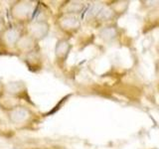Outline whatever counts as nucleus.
Here are the masks:
<instances>
[{"label":"nucleus","mask_w":159,"mask_h":149,"mask_svg":"<svg viewBox=\"0 0 159 149\" xmlns=\"http://www.w3.org/2000/svg\"><path fill=\"white\" fill-rule=\"evenodd\" d=\"M4 93L15 97H26L27 87L21 81H14L4 84Z\"/></svg>","instance_id":"nucleus-8"},{"label":"nucleus","mask_w":159,"mask_h":149,"mask_svg":"<svg viewBox=\"0 0 159 149\" xmlns=\"http://www.w3.org/2000/svg\"><path fill=\"white\" fill-rule=\"evenodd\" d=\"M6 117L12 125L18 128H24L33 124L36 119V113L28 106L16 104L7 108Z\"/></svg>","instance_id":"nucleus-1"},{"label":"nucleus","mask_w":159,"mask_h":149,"mask_svg":"<svg viewBox=\"0 0 159 149\" xmlns=\"http://www.w3.org/2000/svg\"><path fill=\"white\" fill-rule=\"evenodd\" d=\"M72 48L73 46L71 42L66 38L59 39L56 42L54 53H55V59H56L57 63L60 66H62V65H64L67 62L70 54L72 52Z\"/></svg>","instance_id":"nucleus-6"},{"label":"nucleus","mask_w":159,"mask_h":149,"mask_svg":"<svg viewBox=\"0 0 159 149\" xmlns=\"http://www.w3.org/2000/svg\"><path fill=\"white\" fill-rule=\"evenodd\" d=\"M35 5L32 1L27 0H18L14 1L10 5V16L17 25L29 24L31 22L32 16L34 14Z\"/></svg>","instance_id":"nucleus-2"},{"label":"nucleus","mask_w":159,"mask_h":149,"mask_svg":"<svg viewBox=\"0 0 159 149\" xmlns=\"http://www.w3.org/2000/svg\"><path fill=\"white\" fill-rule=\"evenodd\" d=\"M50 29H51V26H50V23L47 20L39 19L30 22L25 33L29 35L37 43H39L48 36L50 33Z\"/></svg>","instance_id":"nucleus-3"},{"label":"nucleus","mask_w":159,"mask_h":149,"mask_svg":"<svg viewBox=\"0 0 159 149\" xmlns=\"http://www.w3.org/2000/svg\"><path fill=\"white\" fill-rule=\"evenodd\" d=\"M5 28H6V24H5L4 20L1 17H0V36H1V34L3 33Z\"/></svg>","instance_id":"nucleus-10"},{"label":"nucleus","mask_w":159,"mask_h":149,"mask_svg":"<svg viewBox=\"0 0 159 149\" xmlns=\"http://www.w3.org/2000/svg\"><path fill=\"white\" fill-rule=\"evenodd\" d=\"M38 48V43L33 40L31 37L27 35L26 33H24L21 38L19 39V41L16 44V47H15V50L23 55H30L34 52L37 51Z\"/></svg>","instance_id":"nucleus-7"},{"label":"nucleus","mask_w":159,"mask_h":149,"mask_svg":"<svg viewBox=\"0 0 159 149\" xmlns=\"http://www.w3.org/2000/svg\"><path fill=\"white\" fill-rule=\"evenodd\" d=\"M56 25L63 33L72 35L81 28V20L75 15H60L56 20Z\"/></svg>","instance_id":"nucleus-5"},{"label":"nucleus","mask_w":159,"mask_h":149,"mask_svg":"<svg viewBox=\"0 0 159 149\" xmlns=\"http://www.w3.org/2000/svg\"><path fill=\"white\" fill-rule=\"evenodd\" d=\"M10 149H21V148H18V147H12V148H10Z\"/></svg>","instance_id":"nucleus-11"},{"label":"nucleus","mask_w":159,"mask_h":149,"mask_svg":"<svg viewBox=\"0 0 159 149\" xmlns=\"http://www.w3.org/2000/svg\"><path fill=\"white\" fill-rule=\"evenodd\" d=\"M84 8V5L80 1H70L64 2L60 7V15H77L81 14Z\"/></svg>","instance_id":"nucleus-9"},{"label":"nucleus","mask_w":159,"mask_h":149,"mask_svg":"<svg viewBox=\"0 0 159 149\" xmlns=\"http://www.w3.org/2000/svg\"><path fill=\"white\" fill-rule=\"evenodd\" d=\"M25 32L21 29L20 25H11V26H6L3 33L0 36V42L5 48L8 49H15L16 44L19 39Z\"/></svg>","instance_id":"nucleus-4"}]
</instances>
